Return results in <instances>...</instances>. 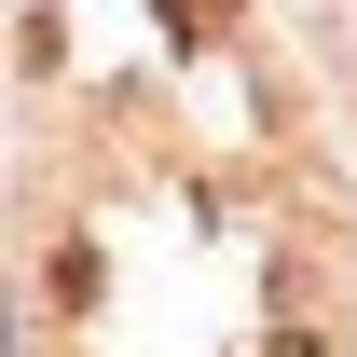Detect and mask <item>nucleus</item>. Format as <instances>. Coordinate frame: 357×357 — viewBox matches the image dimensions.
Listing matches in <instances>:
<instances>
[{"label": "nucleus", "instance_id": "f257e3e1", "mask_svg": "<svg viewBox=\"0 0 357 357\" xmlns=\"http://www.w3.org/2000/svg\"><path fill=\"white\" fill-rule=\"evenodd\" d=\"M261 357H316V344H303V330H289V344H261Z\"/></svg>", "mask_w": 357, "mask_h": 357}]
</instances>
